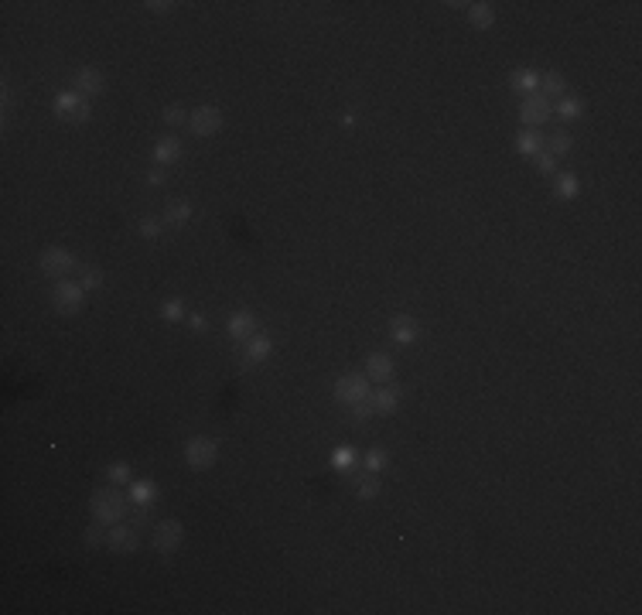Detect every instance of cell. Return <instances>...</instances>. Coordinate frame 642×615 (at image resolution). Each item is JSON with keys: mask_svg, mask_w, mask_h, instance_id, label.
<instances>
[{"mask_svg": "<svg viewBox=\"0 0 642 615\" xmlns=\"http://www.w3.org/2000/svg\"><path fill=\"white\" fill-rule=\"evenodd\" d=\"M372 413H376V407H372V393H369L365 400H359V404H352V420H359V424L369 420Z\"/></svg>", "mask_w": 642, "mask_h": 615, "instance_id": "cell-34", "label": "cell"}, {"mask_svg": "<svg viewBox=\"0 0 642 615\" xmlns=\"http://www.w3.org/2000/svg\"><path fill=\"white\" fill-rule=\"evenodd\" d=\"M137 229H140V236H147V240H154V236H160V222L154 219V215L140 219V222H137Z\"/></svg>", "mask_w": 642, "mask_h": 615, "instance_id": "cell-35", "label": "cell"}, {"mask_svg": "<svg viewBox=\"0 0 642 615\" xmlns=\"http://www.w3.org/2000/svg\"><path fill=\"white\" fill-rule=\"evenodd\" d=\"M164 178H167V174H164V171H158V167L147 174V181H151V185H164Z\"/></svg>", "mask_w": 642, "mask_h": 615, "instance_id": "cell-40", "label": "cell"}, {"mask_svg": "<svg viewBox=\"0 0 642 615\" xmlns=\"http://www.w3.org/2000/svg\"><path fill=\"white\" fill-rule=\"evenodd\" d=\"M550 113H554V103L543 92H533V96H526L520 103V120L526 126H533V130H540L543 123L550 120Z\"/></svg>", "mask_w": 642, "mask_h": 615, "instance_id": "cell-6", "label": "cell"}, {"mask_svg": "<svg viewBox=\"0 0 642 615\" xmlns=\"http://www.w3.org/2000/svg\"><path fill=\"white\" fill-rule=\"evenodd\" d=\"M417 335H420V325H417L410 315H397V318L390 322V338H393L397 345H413Z\"/></svg>", "mask_w": 642, "mask_h": 615, "instance_id": "cell-13", "label": "cell"}, {"mask_svg": "<svg viewBox=\"0 0 642 615\" xmlns=\"http://www.w3.org/2000/svg\"><path fill=\"white\" fill-rule=\"evenodd\" d=\"M72 85H76V92H82V96H96V92L106 89V76L99 69H92V65H82L79 72H76V79H72Z\"/></svg>", "mask_w": 642, "mask_h": 615, "instance_id": "cell-12", "label": "cell"}, {"mask_svg": "<svg viewBox=\"0 0 642 615\" xmlns=\"http://www.w3.org/2000/svg\"><path fill=\"white\" fill-rule=\"evenodd\" d=\"M359 461V454H356V448H338L335 454H331V465L338 468V472H352V465Z\"/></svg>", "mask_w": 642, "mask_h": 615, "instance_id": "cell-28", "label": "cell"}, {"mask_svg": "<svg viewBox=\"0 0 642 615\" xmlns=\"http://www.w3.org/2000/svg\"><path fill=\"white\" fill-rule=\"evenodd\" d=\"M158 311H160V318H167V322H181V318H185V301H178V297H167Z\"/></svg>", "mask_w": 642, "mask_h": 615, "instance_id": "cell-29", "label": "cell"}, {"mask_svg": "<svg viewBox=\"0 0 642 615\" xmlns=\"http://www.w3.org/2000/svg\"><path fill=\"white\" fill-rule=\"evenodd\" d=\"M540 92L543 96H563L567 92V82H563L561 72H543L540 76Z\"/></svg>", "mask_w": 642, "mask_h": 615, "instance_id": "cell-24", "label": "cell"}, {"mask_svg": "<svg viewBox=\"0 0 642 615\" xmlns=\"http://www.w3.org/2000/svg\"><path fill=\"white\" fill-rule=\"evenodd\" d=\"M554 161H557V158H554L550 151H540V154H536V171H540V174H554Z\"/></svg>", "mask_w": 642, "mask_h": 615, "instance_id": "cell-38", "label": "cell"}, {"mask_svg": "<svg viewBox=\"0 0 642 615\" xmlns=\"http://www.w3.org/2000/svg\"><path fill=\"white\" fill-rule=\"evenodd\" d=\"M400 386H383V390L372 393V407H376V413H393L400 407Z\"/></svg>", "mask_w": 642, "mask_h": 615, "instance_id": "cell-20", "label": "cell"}, {"mask_svg": "<svg viewBox=\"0 0 642 615\" xmlns=\"http://www.w3.org/2000/svg\"><path fill=\"white\" fill-rule=\"evenodd\" d=\"M188 120H192V113H188L185 106H167V110H164V123H167V126H185Z\"/></svg>", "mask_w": 642, "mask_h": 615, "instance_id": "cell-33", "label": "cell"}, {"mask_svg": "<svg viewBox=\"0 0 642 615\" xmlns=\"http://www.w3.org/2000/svg\"><path fill=\"white\" fill-rule=\"evenodd\" d=\"M82 540H85L89 547H99V543L106 540V536H103V523H99V520H92V527H85V536H82Z\"/></svg>", "mask_w": 642, "mask_h": 615, "instance_id": "cell-36", "label": "cell"}, {"mask_svg": "<svg viewBox=\"0 0 642 615\" xmlns=\"http://www.w3.org/2000/svg\"><path fill=\"white\" fill-rule=\"evenodd\" d=\"M229 335H233L236 342H246L249 335H256V318H253L249 311H236V315L229 318Z\"/></svg>", "mask_w": 642, "mask_h": 615, "instance_id": "cell-19", "label": "cell"}, {"mask_svg": "<svg viewBox=\"0 0 642 615\" xmlns=\"http://www.w3.org/2000/svg\"><path fill=\"white\" fill-rule=\"evenodd\" d=\"M516 151H520L522 158H536L540 151H547V137H543L540 130L526 126V130H520V133H516Z\"/></svg>", "mask_w": 642, "mask_h": 615, "instance_id": "cell-14", "label": "cell"}, {"mask_svg": "<svg viewBox=\"0 0 642 615\" xmlns=\"http://www.w3.org/2000/svg\"><path fill=\"white\" fill-rule=\"evenodd\" d=\"M468 17L475 28H492L495 24V7L492 3H468Z\"/></svg>", "mask_w": 642, "mask_h": 615, "instance_id": "cell-23", "label": "cell"}, {"mask_svg": "<svg viewBox=\"0 0 642 615\" xmlns=\"http://www.w3.org/2000/svg\"><path fill=\"white\" fill-rule=\"evenodd\" d=\"M130 523H133L137 530L151 527V509H147V506H137V509H133V516H130Z\"/></svg>", "mask_w": 642, "mask_h": 615, "instance_id": "cell-37", "label": "cell"}, {"mask_svg": "<svg viewBox=\"0 0 642 615\" xmlns=\"http://www.w3.org/2000/svg\"><path fill=\"white\" fill-rule=\"evenodd\" d=\"M106 547L113 550V554H133L137 547H140V530L133 527V523H126V527H110V533H106Z\"/></svg>", "mask_w": 642, "mask_h": 615, "instance_id": "cell-9", "label": "cell"}, {"mask_svg": "<svg viewBox=\"0 0 642 615\" xmlns=\"http://www.w3.org/2000/svg\"><path fill=\"white\" fill-rule=\"evenodd\" d=\"M270 352H274V342H270V335H249V338L242 342V366L263 363Z\"/></svg>", "mask_w": 642, "mask_h": 615, "instance_id": "cell-11", "label": "cell"}, {"mask_svg": "<svg viewBox=\"0 0 642 615\" xmlns=\"http://www.w3.org/2000/svg\"><path fill=\"white\" fill-rule=\"evenodd\" d=\"M126 499H130V495H123L117 486H110V489H96V492H92V499H89L92 520H99L103 527H113V523H120L123 516L130 513Z\"/></svg>", "mask_w": 642, "mask_h": 615, "instance_id": "cell-1", "label": "cell"}, {"mask_svg": "<svg viewBox=\"0 0 642 615\" xmlns=\"http://www.w3.org/2000/svg\"><path fill=\"white\" fill-rule=\"evenodd\" d=\"M557 113H561L563 120H581V113H584V99H577V96H563L561 103H557Z\"/></svg>", "mask_w": 642, "mask_h": 615, "instance_id": "cell-25", "label": "cell"}, {"mask_svg": "<svg viewBox=\"0 0 642 615\" xmlns=\"http://www.w3.org/2000/svg\"><path fill=\"white\" fill-rule=\"evenodd\" d=\"M51 110H55V117L65 123H85L89 120V99L82 96V92H76V89H69V92H58L55 96V103H51Z\"/></svg>", "mask_w": 642, "mask_h": 615, "instance_id": "cell-2", "label": "cell"}, {"mask_svg": "<svg viewBox=\"0 0 642 615\" xmlns=\"http://www.w3.org/2000/svg\"><path fill=\"white\" fill-rule=\"evenodd\" d=\"M188 219H192V202H185V199L167 202V208H164V222H171V226H185Z\"/></svg>", "mask_w": 642, "mask_h": 615, "instance_id": "cell-22", "label": "cell"}, {"mask_svg": "<svg viewBox=\"0 0 642 615\" xmlns=\"http://www.w3.org/2000/svg\"><path fill=\"white\" fill-rule=\"evenodd\" d=\"M577 188H581V185H577V178H574V174H557V185H554L557 199H563V202H567V199H574V195H577Z\"/></svg>", "mask_w": 642, "mask_h": 615, "instance_id": "cell-27", "label": "cell"}, {"mask_svg": "<svg viewBox=\"0 0 642 615\" xmlns=\"http://www.w3.org/2000/svg\"><path fill=\"white\" fill-rule=\"evenodd\" d=\"M215 458H219V445L212 438H192V441H185V461L192 468H212Z\"/></svg>", "mask_w": 642, "mask_h": 615, "instance_id": "cell-8", "label": "cell"}, {"mask_svg": "<svg viewBox=\"0 0 642 615\" xmlns=\"http://www.w3.org/2000/svg\"><path fill=\"white\" fill-rule=\"evenodd\" d=\"M386 465H390V451L386 448H372L369 454H365V468H369V472H376V475H379Z\"/></svg>", "mask_w": 642, "mask_h": 615, "instance_id": "cell-31", "label": "cell"}, {"mask_svg": "<svg viewBox=\"0 0 642 615\" xmlns=\"http://www.w3.org/2000/svg\"><path fill=\"white\" fill-rule=\"evenodd\" d=\"M106 277H103V270H96V267H82L79 270V284L82 290H96V287L103 284Z\"/></svg>", "mask_w": 642, "mask_h": 615, "instance_id": "cell-32", "label": "cell"}, {"mask_svg": "<svg viewBox=\"0 0 642 615\" xmlns=\"http://www.w3.org/2000/svg\"><path fill=\"white\" fill-rule=\"evenodd\" d=\"M154 499H158V486H154V482H147V479L130 482V502H133V506H151Z\"/></svg>", "mask_w": 642, "mask_h": 615, "instance_id": "cell-21", "label": "cell"}, {"mask_svg": "<svg viewBox=\"0 0 642 615\" xmlns=\"http://www.w3.org/2000/svg\"><path fill=\"white\" fill-rule=\"evenodd\" d=\"M82 301H85V290L76 281H58L51 287V304H55L58 315H79Z\"/></svg>", "mask_w": 642, "mask_h": 615, "instance_id": "cell-4", "label": "cell"}, {"mask_svg": "<svg viewBox=\"0 0 642 615\" xmlns=\"http://www.w3.org/2000/svg\"><path fill=\"white\" fill-rule=\"evenodd\" d=\"M342 123H345V126H352V123H356V113H352V110H349V113H342Z\"/></svg>", "mask_w": 642, "mask_h": 615, "instance_id": "cell-42", "label": "cell"}, {"mask_svg": "<svg viewBox=\"0 0 642 615\" xmlns=\"http://www.w3.org/2000/svg\"><path fill=\"white\" fill-rule=\"evenodd\" d=\"M41 270L48 274V277H55V281H62V277H69L72 270H76V256L69 253V249H62V246H48L44 253H41Z\"/></svg>", "mask_w": 642, "mask_h": 615, "instance_id": "cell-5", "label": "cell"}, {"mask_svg": "<svg viewBox=\"0 0 642 615\" xmlns=\"http://www.w3.org/2000/svg\"><path fill=\"white\" fill-rule=\"evenodd\" d=\"M188 126H192V133H195V137H212V133H219V130H222V113H219L215 106H199V110L192 113Z\"/></svg>", "mask_w": 642, "mask_h": 615, "instance_id": "cell-10", "label": "cell"}, {"mask_svg": "<svg viewBox=\"0 0 642 615\" xmlns=\"http://www.w3.org/2000/svg\"><path fill=\"white\" fill-rule=\"evenodd\" d=\"M192 328H195V331H201V328H205V318H201V315H192Z\"/></svg>", "mask_w": 642, "mask_h": 615, "instance_id": "cell-41", "label": "cell"}, {"mask_svg": "<svg viewBox=\"0 0 642 615\" xmlns=\"http://www.w3.org/2000/svg\"><path fill=\"white\" fill-rule=\"evenodd\" d=\"M181 540H185V527L178 523V520H160V523H154V550L158 554H174L178 547H181Z\"/></svg>", "mask_w": 642, "mask_h": 615, "instance_id": "cell-7", "label": "cell"}, {"mask_svg": "<svg viewBox=\"0 0 642 615\" xmlns=\"http://www.w3.org/2000/svg\"><path fill=\"white\" fill-rule=\"evenodd\" d=\"M547 144H550V154H554V158H563V154H570V147H574V137H570L567 130H557V133H554Z\"/></svg>", "mask_w": 642, "mask_h": 615, "instance_id": "cell-26", "label": "cell"}, {"mask_svg": "<svg viewBox=\"0 0 642 615\" xmlns=\"http://www.w3.org/2000/svg\"><path fill=\"white\" fill-rule=\"evenodd\" d=\"M144 7H147V10H154V14H167L174 3H171V0H147Z\"/></svg>", "mask_w": 642, "mask_h": 615, "instance_id": "cell-39", "label": "cell"}, {"mask_svg": "<svg viewBox=\"0 0 642 615\" xmlns=\"http://www.w3.org/2000/svg\"><path fill=\"white\" fill-rule=\"evenodd\" d=\"M369 393H372V390H369V376H365V372H345V376L335 379V400L345 404V407L365 400Z\"/></svg>", "mask_w": 642, "mask_h": 615, "instance_id": "cell-3", "label": "cell"}, {"mask_svg": "<svg viewBox=\"0 0 642 615\" xmlns=\"http://www.w3.org/2000/svg\"><path fill=\"white\" fill-rule=\"evenodd\" d=\"M509 85H513V92H520L522 99H526V96L540 92V76H536L533 69H516V72L509 76Z\"/></svg>", "mask_w": 642, "mask_h": 615, "instance_id": "cell-17", "label": "cell"}, {"mask_svg": "<svg viewBox=\"0 0 642 615\" xmlns=\"http://www.w3.org/2000/svg\"><path fill=\"white\" fill-rule=\"evenodd\" d=\"M345 475H349V472H345ZM349 479H352V486H356V492H359V499H376L379 489H383L379 475H376V472H369V468H365V472H352Z\"/></svg>", "mask_w": 642, "mask_h": 615, "instance_id": "cell-16", "label": "cell"}, {"mask_svg": "<svg viewBox=\"0 0 642 615\" xmlns=\"http://www.w3.org/2000/svg\"><path fill=\"white\" fill-rule=\"evenodd\" d=\"M365 376H369V383H386V379H393V359H390L386 352H372V356L365 359Z\"/></svg>", "mask_w": 642, "mask_h": 615, "instance_id": "cell-15", "label": "cell"}, {"mask_svg": "<svg viewBox=\"0 0 642 615\" xmlns=\"http://www.w3.org/2000/svg\"><path fill=\"white\" fill-rule=\"evenodd\" d=\"M181 158V140L178 137H158V144H154V161L158 164H171Z\"/></svg>", "mask_w": 642, "mask_h": 615, "instance_id": "cell-18", "label": "cell"}, {"mask_svg": "<svg viewBox=\"0 0 642 615\" xmlns=\"http://www.w3.org/2000/svg\"><path fill=\"white\" fill-rule=\"evenodd\" d=\"M106 479H110L113 486H130V465H126V461L106 465Z\"/></svg>", "mask_w": 642, "mask_h": 615, "instance_id": "cell-30", "label": "cell"}]
</instances>
